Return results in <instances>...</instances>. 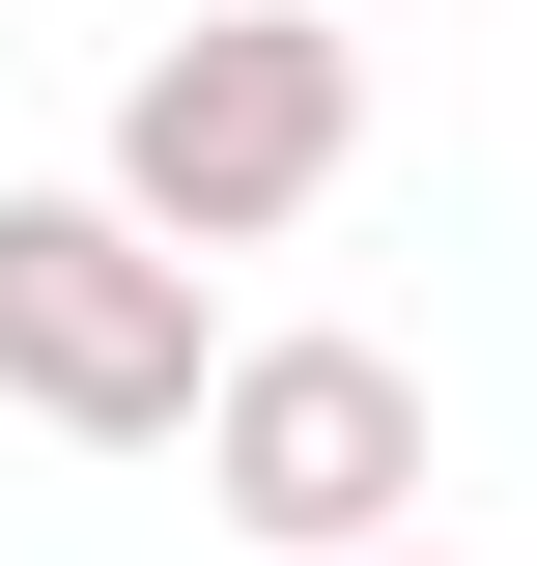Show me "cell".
<instances>
[{
  "instance_id": "obj_1",
  "label": "cell",
  "mask_w": 537,
  "mask_h": 566,
  "mask_svg": "<svg viewBox=\"0 0 537 566\" xmlns=\"http://www.w3.org/2000/svg\"><path fill=\"white\" fill-rule=\"evenodd\" d=\"M339 142H368V57H339V0H199V29H141L114 85V170L85 199L141 227V255H283V227L339 199Z\"/></svg>"
},
{
  "instance_id": "obj_2",
  "label": "cell",
  "mask_w": 537,
  "mask_h": 566,
  "mask_svg": "<svg viewBox=\"0 0 537 566\" xmlns=\"http://www.w3.org/2000/svg\"><path fill=\"white\" fill-rule=\"evenodd\" d=\"M170 453H199V510H227L255 566H368V538H424V482H453V453H424V368H397V340H339V312L227 340Z\"/></svg>"
},
{
  "instance_id": "obj_3",
  "label": "cell",
  "mask_w": 537,
  "mask_h": 566,
  "mask_svg": "<svg viewBox=\"0 0 537 566\" xmlns=\"http://www.w3.org/2000/svg\"><path fill=\"white\" fill-rule=\"evenodd\" d=\"M199 283L141 255L114 199H0V397L57 424V453H170V424H199Z\"/></svg>"
},
{
  "instance_id": "obj_4",
  "label": "cell",
  "mask_w": 537,
  "mask_h": 566,
  "mask_svg": "<svg viewBox=\"0 0 537 566\" xmlns=\"http://www.w3.org/2000/svg\"><path fill=\"white\" fill-rule=\"evenodd\" d=\"M368 566H453V538H368Z\"/></svg>"
}]
</instances>
